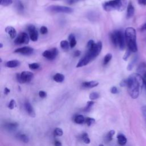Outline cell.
Returning a JSON list of instances; mask_svg holds the SVG:
<instances>
[{
	"label": "cell",
	"mask_w": 146,
	"mask_h": 146,
	"mask_svg": "<svg viewBox=\"0 0 146 146\" xmlns=\"http://www.w3.org/2000/svg\"><path fill=\"white\" fill-rule=\"evenodd\" d=\"M87 51L86 55L79 61L76 67H82L88 64L95 59L100 53L102 49V43L99 41L95 43L93 40H90L87 44Z\"/></svg>",
	"instance_id": "cell-1"
},
{
	"label": "cell",
	"mask_w": 146,
	"mask_h": 146,
	"mask_svg": "<svg viewBox=\"0 0 146 146\" xmlns=\"http://www.w3.org/2000/svg\"><path fill=\"white\" fill-rule=\"evenodd\" d=\"M144 86L143 76L138 73H133L127 78V88L132 99H136L140 95Z\"/></svg>",
	"instance_id": "cell-2"
},
{
	"label": "cell",
	"mask_w": 146,
	"mask_h": 146,
	"mask_svg": "<svg viewBox=\"0 0 146 146\" xmlns=\"http://www.w3.org/2000/svg\"><path fill=\"white\" fill-rule=\"evenodd\" d=\"M125 41L128 48L131 52H136L137 51V46L136 43V30L132 27H127L124 32Z\"/></svg>",
	"instance_id": "cell-3"
},
{
	"label": "cell",
	"mask_w": 146,
	"mask_h": 146,
	"mask_svg": "<svg viewBox=\"0 0 146 146\" xmlns=\"http://www.w3.org/2000/svg\"><path fill=\"white\" fill-rule=\"evenodd\" d=\"M126 6V0H110L102 4L103 10L108 12L113 10L122 11L125 9Z\"/></svg>",
	"instance_id": "cell-4"
},
{
	"label": "cell",
	"mask_w": 146,
	"mask_h": 146,
	"mask_svg": "<svg viewBox=\"0 0 146 146\" xmlns=\"http://www.w3.org/2000/svg\"><path fill=\"white\" fill-rule=\"evenodd\" d=\"M47 10L53 13H60L70 14L73 12V9L70 7L60 6V5H51L47 8Z\"/></svg>",
	"instance_id": "cell-5"
},
{
	"label": "cell",
	"mask_w": 146,
	"mask_h": 146,
	"mask_svg": "<svg viewBox=\"0 0 146 146\" xmlns=\"http://www.w3.org/2000/svg\"><path fill=\"white\" fill-rule=\"evenodd\" d=\"M33 73L30 71H23L21 74H16V79L20 83H25L30 82L33 78Z\"/></svg>",
	"instance_id": "cell-6"
},
{
	"label": "cell",
	"mask_w": 146,
	"mask_h": 146,
	"mask_svg": "<svg viewBox=\"0 0 146 146\" xmlns=\"http://www.w3.org/2000/svg\"><path fill=\"white\" fill-rule=\"evenodd\" d=\"M59 51L56 48H52L50 50H45L43 53L42 55L46 59L52 60L54 59L58 55Z\"/></svg>",
	"instance_id": "cell-7"
},
{
	"label": "cell",
	"mask_w": 146,
	"mask_h": 146,
	"mask_svg": "<svg viewBox=\"0 0 146 146\" xmlns=\"http://www.w3.org/2000/svg\"><path fill=\"white\" fill-rule=\"evenodd\" d=\"M117 38V42H118V46L121 50H123L125 48V35L124 34H123V31L121 30H115Z\"/></svg>",
	"instance_id": "cell-8"
},
{
	"label": "cell",
	"mask_w": 146,
	"mask_h": 146,
	"mask_svg": "<svg viewBox=\"0 0 146 146\" xmlns=\"http://www.w3.org/2000/svg\"><path fill=\"white\" fill-rule=\"evenodd\" d=\"M30 37L26 33H21L15 39L14 43L15 44H27L29 42Z\"/></svg>",
	"instance_id": "cell-9"
},
{
	"label": "cell",
	"mask_w": 146,
	"mask_h": 146,
	"mask_svg": "<svg viewBox=\"0 0 146 146\" xmlns=\"http://www.w3.org/2000/svg\"><path fill=\"white\" fill-rule=\"evenodd\" d=\"M27 30L29 34L30 39L32 41H36L38 38V33L35 27L33 25H30L27 26Z\"/></svg>",
	"instance_id": "cell-10"
},
{
	"label": "cell",
	"mask_w": 146,
	"mask_h": 146,
	"mask_svg": "<svg viewBox=\"0 0 146 146\" xmlns=\"http://www.w3.org/2000/svg\"><path fill=\"white\" fill-rule=\"evenodd\" d=\"M33 51H34V50L32 47L25 46L23 47L17 48L16 50H14V52L20 54L24 55H31L33 52Z\"/></svg>",
	"instance_id": "cell-11"
},
{
	"label": "cell",
	"mask_w": 146,
	"mask_h": 146,
	"mask_svg": "<svg viewBox=\"0 0 146 146\" xmlns=\"http://www.w3.org/2000/svg\"><path fill=\"white\" fill-rule=\"evenodd\" d=\"M25 108L26 112L29 114V115H30L31 117H33L35 116V112L34 110V108L29 102H28V101L25 102Z\"/></svg>",
	"instance_id": "cell-12"
},
{
	"label": "cell",
	"mask_w": 146,
	"mask_h": 146,
	"mask_svg": "<svg viewBox=\"0 0 146 146\" xmlns=\"http://www.w3.org/2000/svg\"><path fill=\"white\" fill-rule=\"evenodd\" d=\"M135 13V9L131 2H129L127 6V14L126 17L127 19H129L132 18Z\"/></svg>",
	"instance_id": "cell-13"
},
{
	"label": "cell",
	"mask_w": 146,
	"mask_h": 146,
	"mask_svg": "<svg viewBox=\"0 0 146 146\" xmlns=\"http://www.w3.org/2000/svg\"><path fill=\"white\" fill-rule=\"evenodd\" d=\"M5 31L9 34L11 39H14L17 36V31L12 26H7L5 29Z\"/></svg>",
	"instance_id": "cell-14"
},
{
	"label": "cell",
	"mask_w": 146,
	"mask_h": 146,
	"mask_svg": "<svg viewBox=\"0 0 146 146\" xmlns=\"http://www.w3.org/2000/svg\"><path fill=\"white\" fill-rule=\"evenodd\" d=\"M98 84H99L98 82L92 80V81H89V82H84L82 84V86L84 88H91L96 87Z\"/></svg>",
	"instance_id": "cell-15"
},
{
	"label": "cell",
	"mask_w": 146,
	"mask_h": 146,
	"mask_svg": "<svg viewBox=\"0 0 146 146\" xmlns=\"http://www.w3.org/2000/svg\"><path fill=\"white\" fill-rule=\"evenodd\" d=\"M20 65V62L18 60H11L6 62L5 66L8 68H15Z\"/></svg>",
	"instance_id": "cell-16"
},
{
	"label": "cell",
	"mask_w": 146,
	"mask_h": 146,
	"mask_svg": "<svg viewBox=\"0 0 146 146\" xmlns=\"http://www.w3.org/2000/svg\"><path fill=\"white\" fill-rule=\"evenodd\" d=\"M19 124L15 122H10L5 124L4 127L8 131H13L18 127Z\"/></svg>",
	"instance_id": "cell-17"
},
{
	"label": "cell",
	"mask_w": 146,
	"mask_h": 146,
	"mask_svg": "<svg viewBox=\"0 0 146 146\" xmlns=\"http://www.w3.org/2000/svg\"><path fill=\"white\" fill-rule=\"evenodd\" d=\"M15 7L17 11L19 13H22L24 11V5L19 0H15Z\"/></svg>",
	"instance_id": "cell-18"
},
{
	"label": "cell",
	"mask_w": 146,
	"mask_h": 146,
	"mask_svg": "<svg viewBox=\"0 0 146 146\" xmlns=\"http://www.w3.org/2000/svg\"><path fill=\"white\" fill-rule=\"evenodd\" d=\"M110 39L111 40L112 43L113 44V45L115 47H117L118 46V42H117V36L116 34V33L115 31H113V32H112L111 33H110Z\"/></svg>",
	"instance_id": "cell-19"
},
{
	"label": "cell",
	"mask_w": 146,
	"mask_h": 146,
	"mask_svg": "<svg viewBox=\"0 0 146 146\" xmlns=\"http://www.w3.org/2000/svg\"><path fill=\"white\" fill-rule=\"evenodd\" d=\"M53 80L57 83H62L64 80V76L62 74L56 73L53 76Z\"/></svg>",
	"instance_id": "cell-20"
},
{
	"label": "cell",
	"mask_w": 146,
	"mask_h": 146,
	"mask_svg": "<svg viewBox=\"0 0 146 146\" xmlns=\"http://www.w3.org/2000/svg\"><path fill=\"white\" fill-rule=\"evenodd\" d=\"M117 139L118 143L121 145H125L127 141L126 137L123 134H121V133H120L117 135Z\"/></svg>",
	"instance_id": "cell-21"
},
{
	"label": "cell",
	"mask_w": 146,
	"mask_h": 146,
	"mask_svg": "<svg viewBox=\"0 0 146 146\" xmlns=\"http://www.w3.org/2000/svg\"><path fill=\"white\" fill-rule=\"evenodd\" d=\"M69 43H70V46L71 48L74 47L76 44V40L75 38V36L74 34H70L68 37Z\"/></svg>",
	"instance_id": "cell-22"
},
{
	"label": "cell",
	"mask_w": 146,
	"mask_h": 146,
	"mask_svg": "<svg viewBox=\"0 0 146 146\" xmlns=\"http://www.w3.org/2000/svg\"><path fill=\"white\" fill-rule=\"evenodd\" d=\"M137 56L136 55V56H133V58L132 59V60H131V62L128 63V66H127V70H128V71H131V70L133 69V68L135 64H136V62H137Z\"/></svg>",
	"instance_id": "cell-23"
},
{
	"label": "cell",
	"mask_w": 146,
	"mask_h": 146,
	"mask_svg": "<svg viewBox=\"0 0 146 146\" xmlns=\"http://www.w3.org/2000/svg\"><path fill=\"white\" fill-rule=\"evenodd\" d=\"M137 71L140 75L141 74H144L146 71V63H141L137 68Z\"/></svg>",
	"instance_id": "cell-24"
},
{
	"label": "cell",
	"mask_w": 146,
	"mask_h": 146,
	"mask_svg": "<svg viewBox=\"0 0 146 146\" xmlns=\"http://www.w3.org/2000/svg\"><path fill=\"white\" fill-rule=\"evenodd\" d=\"M17 137L18 140L20 141L24 142V143H28L29 141V139L27 136H26L25 134H22V133H19L17 135Z\"/></svg>",
	"instance_id": "cell-25"
},
{
	"label": "cell",
	"mask_w": 146,
	"mask_h": 146,
	"mask_svg": "<svg viewBox=\"0 0 146 146\" xmlns=\"http://www.w3.org/2000/svg\"><path fill=\"white\" fill-rule=\"evenodd\" d=\"M85 119L84 117L82 115H79L76 116V117L74 118V121L77 124H82L84 122H85Z\"/></svg>",
	"instance_id": "cell-26"
},
{
	"label": "cell",
	"mask_w": 146,
	"mask_h": 146,
	"mask_svg": "<svg viewBox=\"0 0 146 146\" xmlns=\"http://www.w3.org/2000/svg\"><path fill=\"white\" fill-rule=\"evenodd\" d=\"M69 45H70V43H68V42L66 40H62L60 43V47L64 51H67L69 49Z\"/></svg>",
	"instance_id": "cell-27"
},
{
	"label": "cell",
	"mask_w": 146,
	"mask_h": 146,
	"mask_svg": "<svg viewBox=\"0 0 146 146\" xmlns=\"http://www.w3.org/2000/svg\"><path fill=\"white\" fill-rule=\"evenodd\" d=\"M98 17V15L96 14V13L95 12H93V11H91L90 13H88L87 15V17L88 18L89 20H90L91 21H96L97 19V18Z\"/></svg>",
	"instance_id": "cell-28"
},
{
	"label": "cell",
	"mask_w": 146,
	"mask_h": 146,
	"mask_svg": "<svg viewBox=\"0 0 146 146\" xmlns=\"http://www.w3.org/2000/svg\"><path fill=\"white\" fill-rule=\"evenodd\" d=\"M112 57V55L111 53L107 54L104 56V59H103V65H104V66L107 65L110 62V61L111 60Z\"/></svg>",
	"instance_id": "cell-29"
},
{
	"label": "cell",
	"mask_w": 146,
	"mask_h": 146,
	"mask_svg": "<svg viewBox=\"0 0 146 146\" xmlns=\"http://www.w3.org/2000/svg\"><path fill=\"white\" fill-rule=\"evenodd\" d=\"M94 104H95V102L93 100H90V101L87 102L86 106L84 108V111L86 112H88V111H90L92 107L94 106Z\"/></svg>",
	"instance_id": "cell-30"
},
{
	"label": "cell",
	"mask_w": 146,
	"mask_h": 146,
	"mask_svg": "<svg viewBox=\"0 0 146 146\" xmlns=\"http://www.w3.org/2000/svg\"><path fill=\"white\" fill-rule=\"evenodd\" d=\"M99 96H100V95L98 92H93L90 94L89 98L91 100H96V99H98L99 98Z\"/></svg>",
	"instance_id": "cell-31"
},
{
	"label": "cell",
	"mask_w": 146,
	"mask_h": 146,
	"mask_svg": "<svg viewBox=\"0 0 146 146\" xmlns=\"http://www.w3.org/2000/svg\"><path fill=\"white\" fill-rule=\"evenodd\" d=\"M115 131L114 130H111L108 132V133L106 135V140L108 141H110L111 140H112V137L113 136L114 134H115Z\"/></svg>",
	"instance_id": "cell-32"
},
{
	"label": "cell",
	"mask_w": 146,
	"mask_h": 146,
	"mask_svg": "<svg viewBox=\"0 0 146 146\" xmlns=\"http://www.w3.org/2000/svg\"><path fill=\"white\" fill-rule=\"evenodd\" d=\"M82 139L83 142L86 144H89L90 143V139L87 133H83L82 136Z\"/></svg>",
	"instance_id": "cell-33"
},
{
	"label": "cell",
	"mask_w": 146,
	"mask_h": 146,
	"mask_svg": "<svg viewBox=\"0 0 146 146\" xmlns=\"http://www.w3.org/2000/svg\"><path fill=\"white\" fill-rule=\"evenodd\" d=\"M95 122V120L94 118L87 117L85 119V123L87 124L88 126H91L93 124H94Z\"/></svg>",
	"instance_id": "cell-34"
},
{
	"label": "cell",
	"mask_w": 146,
	"mask_h": 146,
	"mask_svg": "<svg viewBox=\"0 0 146 146\" xmlns=\"http://www.w3.org/2000/svg\"><path fill=\"white\" fill-rule=\"evenodd\" d=\"M13 3V0H1V5L3 6H7Z\"/></svg>",
	"instance_id": "cell-35"
},
{
	"label": "cell",
	"mask_w": 146,
	"mask_h": 146,
	"mask_svg": "<svg viewBox=\"0 0 146 146\" xmlns=\"http://www.w3.org/2000/svg\"><path fill=\"white\" fill-rule=\"evenodd\" d=\"M54 133L55 136H61L63 135V131L61 128H56L54 131Z\"/></svg>",
	"instance_id": "cell-36"
},
{
	"label": "cell",
	"mask_w": 146,
	"mask_h": 146,
	"mask_svg": "<svg viewBox=\"0 0 146 146\" xmlns=\"http://www.w3.org/2000/svg\"><path fill=\"white\" fill-rule=\"evenodd\" d=\"M40 67L39 64L37 63H33L29 64V67L31 70H37Z\"/></svg>",
	"instance_id": "cell-37"
},
{
	"label": "cell",
	"mask_w": 146,
	"mask_h": 146,
	"mask_svg": "<svg viewBox=\"0 0 146 146\" xmlns=\"http://www.w3.org/2000/svg\"><path fill=\"white\" fill-rule=\"evenodd\" d=\"M131 50H129L128 48H127V50H126V51H125V54H124V55L123 56V60H125V61H126V60L128 59V58L129 57V56H130V55H131Z\"/></svg>",
	"instance_id": "cell-38"
},
{
	"label": "cell",
	"mask_w": 146,
	"mask_h": 146,
	"mask_svg": "<svg viewBox=\"0 0 146 146\" xmlns=\"http://www.w3.org/2000/svg\"><path fill=\"white\" fill-rule=\"evenodd\" d=\"M16 107V102L14 99H11L8 105V108L10 110L14 109Z\"/></svg>",
	"instance_id": "cell-39"
},
{
	"label": "cell",
	"mask_w": 146,
	"mask_h": 146,
	"mask_svg": "<svg viewBox=\"0 0 146 146\" xmlns=\"http://www.w3.org/2000/svg\"><path fill=\"white\" fill-rule=\"evenodd\" d=\"M141 112H142L143 117L144 119V120L146 123V105L142 106L141 108Z\"/></svg>",
	"instance_id": "cell-40"
},
{
	"label": "cell",
	"mask_w": 146,
	"mask_h": 146,
	"mask_svg": "<svg viewBox=\"0 0 146 146\" xmlns=\"http://www.w3.org/2000/svg\"><path fill=\"white\" fill-rule=\"evenodd\" d=\"M40 32L42 34H46L47 33H48V29H47V27L44 26H42L40 28Z\"/></svg>",
	"instance_id": "cell-41"
},
{
	"label": "cell",
	"mask_w": 146,
	"mask_h": 146,
	"mask_svg": "<svg viewBox=\"0 0 146 146\" xmlns=\"http://www.w3.org/2000/svg\"><path fill=\"white\" fill-rule=\"evenodd\" d=\"M110 91H111V92L112 94H116L118 93V92H119L117 88L116 87H115V86L112 87L111 88Z\"/></svg>",
	"instance_id": "cell-42"
},
{
	"label": "cell",
	"mask_w": 146,
	"mask_h": 146,
	"mask_svg": "<svg viewBox=\"0 0 146 146\" xmlns=\"http://www.w3.org/2000/svg\"><path fill=\"white\" fill-rule=\"evenodd\" d=\"M120 86L121 87H127V79L122 80L120 83Z\"/></svg>",
	"instance_id": "cell-43"
},
{
	"label": "cell",
	"mask_w": 146,
	"mask_h": 146,
	"mask_svg": "<svg viewBox=\"0 0 146 146\" xmlns=\"http://www.w3.org/2000/svg\"><path fill=\"white\" fill-rule=\"evenodd\" d=\"M39 96L42 98H44L47 96V93L44 91H40L39 92Z\"/></svg>",
	"instance_id": "cell-44"
},
{
	"label": "cell",
	"mask_w": 146,
	"mask_h": 146,
	"mask_svg": "<svg viewBox=\"0 0 146 146\" xmlns=\"http://www.w3.org/2000/svg\"><path fill=\"white\" fill-rule=\"evenodd\" d=\"M137 2L140 5H143V6L146 5V0H137Z\"/></svg>",
	"instance_id": "cell-45"
},
{
	"label": "cell",
	"mask_w": 146,
	"mask_h": 146,
	"mask_svg": "<svg viewBox=\"0 0 146 146\" xmlns=\"http://www.w3.org/2000/svg\"><path fill=\"white\" fill-rule=\"evenodd\" d=\"M81 54V51L79 50H76L74 52V55L75 57H78Z\"/></svg>",
	"instance_id": "cell-46"
},
{
	"label": "cell",
	"mask_w": 146,
	"mask_h": 146,
	"mask_svg": "<svg viewBox=\"0 0 146 146\" xmlns=\"http://www.w3.org/2000/svg\"><path fill=\"white\" fill-rule=\"evenodd\" d=\"M143 83H144V86L146 87V71L143 74Z\"/></svg>",
	"instance_id": "cell-47"
},
{
	"label": "cell",
	"mask_w": 146,
	"mask_h": 146,
	"mask_svg": "<svg viewBox=\"0 0 146 146\" xmlns=\"http://www.w3.org/2000/svg\"><path fill=\"white\" fill-rule=\"evenodd\" d=\"M78 1L79 0H67V3L70 5H72V4Z\"/></svg>",
	"instance_id": "cell-48"
},
{
	"label": "cell",
	"mask_w": 146,
	"mask_h": 146,
	"mask_svg": "<svg viewBox=\"0 0 146 146\" xmlns=\"http://www.w3.org/2000/svg\"><path fill=\"white\" fill-rule=\"evenodd\" d=\"M54 145L55 146H62V143L59 141L56 140L54 142Z\"/></svg>",
	"instance_id": "cell-49"
},
{
	"label": "cell",
	"mask_w": 146,
	"mask_h": 146,
	"mask_svg": "<svg viewBox=\"0 0 146 146\" xmlns=\"http://www.w3.org/2000/svg\"><path fill=\"white\" fill-rule=\"evenodd\" d=\"M10 92V89H9V88H7V87H5V89H4V94H5V95H7Z\"/></svg>",
	"instance_id": "cell-50"
},
{
	"label": "cell",
	"mask_w": 146,
	"mask_h": 146,
	"mask_svg": "<svg viewBox=\"0 0 146 146\" xmlns=\"http://www.w3.org/2000/svg\"><path fill=\"white\" fill-rule=\"evenodd\" d=\"M141 30L143 31V30H146V23H144L143 25H142V26L140 28Z\"/></svg>",
	"instance_id": "cell-51"
},
{
	"label": "cell",
	"mask_w": 146,
	"mask_h": 146,
	"mask_svg": "<svg viewBox=\"0 0 146 146\" xmlns=\"http://www.w3.org/2000/svg\"><path fill=\"white\" fill-rule=\"evenodd\" d=\"M3 47V44L2 43H0V48H2Z\"/></svg>",
	"instance_id": "cell-52"
},
{
	"label": "cell",
	"mask_w": 146,
	"mask_h": 146,
	"mask_svg": "<svg viewBox=\"0 0 146 146\" xmlns=\"http://www.w3.org/2000/svg\"><path fill=\"white\" fill-rule=\"evenodd\" d=\"M99 146H104L103 144H100Z\"/></svg>",
	"instance_id": "cell-53"
}]
</instances>
